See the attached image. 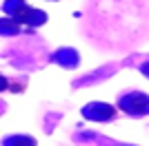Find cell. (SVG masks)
Returning a JSON list of instances; mask_svg holds the SVG:
<instances>
[{"instance_id": "cell-1", "label": "cell", "mask_w": 149, "mask_h": 146, "mask_svg": "<svg viewBox=\"0 0 149 146\" xmlns=\"http://www.w3.org/2000/svg\"><path fill=\"white\" fill-rule=\"evenodd\" d=\"M120 106L127 113H131V115L149 113V95H145V93H129V95H125L120 100Z\"/></svg>"}, {"instance_id": "cell-2", "label": "cell", "mask_w": 149, "mask_h": 146, "mask_svg": "<svg viewBox=\"0 0 149 146\" xmlns=\"http://www.w3.org/2000/svg\"><path fill=\"white\" fill-rule=\"evenodd\" d=\"M25 22H29V24H42V22H47V16H45V11L29 9V16H27Z\"/></svg>"}, {"instance_id": "cell-3", "label": "cell", "mask_w": 149, "mask_h": 146, "mask_svg": "<svg viewBox=\"0 0 149 146\" xmlns=\"http://www.w3.org/2000/svg\"><path fill=\"white\" fill-rule=\"evenodd\" d=\"M13 140L18 142V146H36V140H31V137H13ZM16 146V144H11Z\"/></svg>"}, {"instance_id": "cell-4", "label": "cell", "mask_w": 149, "mask_h": 146, "mask_svg": "<svg viewBox=\"0 0 149 146\" xmlns=\"http://www.w3.org/2000/svg\"><path fill=\"white\" fill-rule=\"evenodd\" d=\"M140 69H143V73H145V75H149V62H145V64H143Z\"/></svg>"}]
</instances>
